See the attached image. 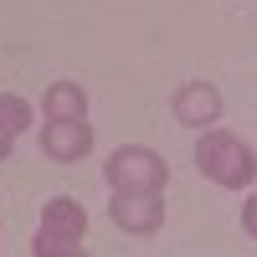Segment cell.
<instances>
[{"label": "cell", "instance_id": "3957f363", "mask_svg": "<svg viewBox=\"0 0 257 257\" xmlns=\"http://www.w3.org/2000/svg\"><path fill=\"white\" fill-rule=\"evenodd\" d=\"M103 180H108V190H165L170 185V160L149 144H118L103 160Z\"/></svg>", "mask_w": 257, "mask_h": 257}, {"label": "cell", "instance_id": "5b68a950", "mask_svg": "<svg viewBox=\"0 0 257 257\" xmlns=\"http://www.w3.org/2000/svg\"><path fill=\"white\" fill-rule=\"evenodd\" d=\"M221 88L216 82H206V77H190V82H180L175 93H170V113H175V123L180 128H211V123H221Z\"/></svg>", "mask_w": 257, "mask_h": 257}, {"label": "cell", "instance_id": "277c9868", "mask_svg": "<svg viewBox=\"0 0 257 257\" xmlns=\"http://www.w3.org/2000/svg\"><path fill=\"white\" fill-rule=\"evenodd\" d=\"M108 221L128 237H155L165 226V190H113Z\"/></svg>", "mask_w": 257, "mask_h": 257}, {"label": "cell", "instance_id": "8992f818", "mask_svg": "<svg viewBox=\"0 0 257 257\" xmlns=\"http://www.w3.org/2000/svg\"><path fill=\"white\" fill-rule=\"evenodd\" d=\"M41 155L52 165H77L93 155V123L88 118H47L41 123Z\"/></svg>", "mask_w": 257, "mask_h": 257}, {"label": "cell", "instance_id": "ba28073f", "mask_svg": "<svg viewBox=\"0 0 257 257\" xmlns=\"http://www.w3.org/2000/svg\"><path fill=\"white\" fill-rule=\"evenodd\" d=\"M0 128H6L11 139H21L31 128V103L16 98V93H0Z\"/></svg>", "mask_w": 257, "mask_h": 257}, {"label": "cell", "instance_id": "7a4b0ae2", "mask_svg": "<svg viewBox=\"0 0 257 257\" xmlns=\"http://www.w3.org/2000/svg\"><path fill=\"white\" fill-rule=\"evenodd\" d=\"M82 242H88V211H82V201L52 196L41 206V226L31 237V252L36 257H72V252H82Z\"/></svg>", "mask_w": 257, "mask_h": 257}, {"label": "cell", "instance_id": "6da1fadb", "mask_svg": "<svg viewBox=\"0 0 257 257\" xmlns=\"http://www.w3.org/2000/svg\"><path fill=\"white\" fill-rule=\"evenodd\" d=\"M196 170L211 185H221V190H252V180H257V149L247 139H237L231 128L211 123L196 139Z\"/></svg>", "mask_w": 257, "mask_h": 257}, {"label": "cell", "instance_id": "52a82bcc", "mask_svg": "<svg viewBox=\"0 0 257 257\" xmlns=\"http://www.w3.org/2000/svg\"><path fill=\"white\" fill-rule=\"evenodd\" d=\"M41 118H88V88L72 82V77L47 82V93H41Z\"/></svg>", "mask_w": 257, "mask_h": 257}, {"label": "cell", "instance_id": "9c48e42d", "mask_svg": "<svg viewBox=\"0 0 257 257\" xmlns=\"http://www.w3.org/2000/svg\"><path fill=\"white\" fill-rule=\"evenodd\" d=\"M242 231H247V237L257 242V190H252V196L242 201Z\"/></svg>", "mask_w": 257, "mask_h": 257}, {"label": "cell", "instance_id": "30bf717a", "mask_svg": "<svg viewBox=\"0 0 257 257\" xmlns=\"http://www.w3.org/2000/svg\"><path fill=\"white\" fill-rule=\"evenodd\" d=\"M11 149H16V139L6 134V128H0V160H11Z\"/></svg>", "mask_w": 257, "mask_h": 257}]
</instances>
